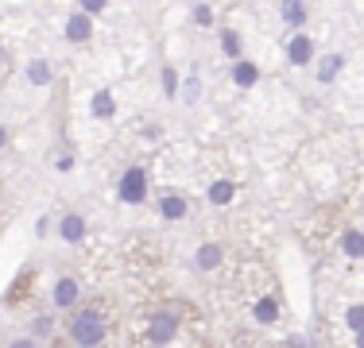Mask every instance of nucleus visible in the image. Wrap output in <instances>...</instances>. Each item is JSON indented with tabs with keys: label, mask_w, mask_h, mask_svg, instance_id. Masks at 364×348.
Here are the masks:
<instances>
[{
	"label": "nucleus",
	"mask_w": 364,
	"mask_h": 348,
	"mask_svg": "<svg viewBox=\"0 0 364 348\" xmlns=\"http://www.w3.org/2000/svg\"><path fill=\"white\" fill-rule=\"evenodd\" d=\"M221 50L232 58V62H240V58H245V55H240V35L232 31V28H225V31H221Z\"/></svg>",
	"instance_id": "nucleus-21"
},
{
	"label": "nucleus",
	"mask_w": 364,
	"mask_h": 348,
	"mask_svg": "<svg viewBox=\"0 0 364 348\" xmlns=\"http://www.w3.org/2000/svg\"><path fill=\"white\" fill-rule=\"evenodd\" d=\"M50 306L63 310V313H74L82 306V283H77L74 275H58L55 283H50Z\"/></svg>",
	"instance_id": "nucleus-4"
},
{
	"label": "nucleus",
	"mask_w": 364,
	"mask_h": 348,
	"mask_svg": "<svg viewBox=\"0 0 364 348\" xmlns=\"http://www.w3.org/2000/svg\"><path fill=\"white\" fill-rule=\"evenodd\" d=\"M159 82H163V97H171V101H178V70L175 66H163V74H159Z\"/></svg>",
	"instance_id": "nucleus-20"
},
{
	"label": "nucleus",
	"mask_w": 364,
	"mask_h": 348,
	"mask_svg": "<svg viewBox=\"0 0 364 348\" xmlns=\"http://www.w3.org/2000/svg\"><path fill=\"white\" fill-rule=\"evenodd\" d=\"M109 337V325H105V313L97 306H77L66 321V341L70 348H101Z\"/></svg>",
	"instance_id": "nucleus-1"
},
{
	"label": "nucleus",
	"mask_w": 364,
	"mask_h": 348,
	"mask_svg": "<svg viewBox=\"0 0 364 348\" xmlns=\"http://www.w3.org/2000/svg\"><path fill=\"white\" fill-rule=\"evenodd\" d=\"M55 232H58L63 244H82L85 236H90V221H85L82 213H63L58 224H55Z\"/></svg>",
	"instance_id": "nucleus-7"
},
{
	"label": "nucleus",
	"mask_w": 364,
	"mask_h": 348,
	"mask_svg": "<svg viewBox=\"0 0 364 348\" xmlns=\"http://www.w3.org/2000/svg\"><path fill=\"white\" fill-rule=\"evenodd\" d=\"M345 325H349L353 333H364V302H353V306L345 310Z\"/></svg>",
	"instance_id": "nucleus-22"
},
{
	"label": "nucleus",
	"mask_w": 364,
	"mask_h": 348,
	"mask_svg": "<svg viewBox=\"0 0 364 348\" xmlns=\"http://www.w3.org/2000/svg\"><path fill=\"white\" fill-rule=\"evenodd\" d=\"M287 348H314V344H310V337H291Z\"/></svg>",
	"instance_id": "nucleus-26"
},
{
	"label": "nucleus",
	"mask_w": 364,
	"mask_h": 348,
	"mask_svg": "<svg viewBox=\"0 0 364 348\" xmlns=\"http://www.w3.org/2000/svg\"><path fill=\"white\" fill-rule=\"evenodd\" d=\"M23 333H28L36 344H47L50 337L58 333V321H55V313H36V317H28V329H23Z\"/></svg>",
	"instance_id": "nucleus-10"
},
{
	"label": "nucleus",
	"mask_w": 364,
	"mask_h": 348,
	"mask_svg": "<svg viewBox=\"0 0 364 348\" xmlns=\"http://www.w3.org/2000/svg\"><path fill=\"white\" fill-rule=\"evenodd\" d=\"M232 82H237L240 89H252V85L259 82V70H256V62H248V58L232 62Z\"/></svg>",
	"instance_id": "nucleus-16"
},
{
	"label": "nucleus",
	"mask_w": 364,
	"mask_h": 348,
	"mask_svg": "<svg viewBox=\"0 0 364 348\" xmlns=\"http://www.w3.org/2000/svg\"><path fill=\"white\" fill-rule=\"evenodd\" d=\"M105 0H82V4H77V12H85V16H90V20H93V16H101V12H105Z\"/></svg>",
	"instance_id": "nucleus-25"
},
{
	"label": "nucleus",
	"mask_w": 364,
	"mask_h": 348,
	"mask_svg": "<svg viewBox=\"0 0 364 348\" xmlns=\"http://www.w3.org/2000/svg\"><path fill=\"white\" fill-rule=\"evenodd\" d=\"M341 66H345V55H337V50H329V55H318L314 58V77L322 85H329L337 74H341Z\"/></svg>",
	"instance_id": "nucleus-12"
},
{
	"label": "nucleus",
	"mask_w": 364,
	"mask_h": 348,
	"mask_svg": "<svg viewBox=\"0 0 364 348\" xmlns=\"http://www.w3.org/2000/svg\"><path fill=\"white\" fill-rule=\"evenodd\" d=\"M63 35H66V43H74V47H82V43H90L93 39V20L85 12H74L66 16V23H63Z\"/></svg>",
	"instance_id": "nucleus-8"
},
{
	"label": "nucleus",
	"mask_w": 364,
	"mask_h": 348,
	"mask_svg": "<svg viewBox=\"0 0 364 348\" xmlns=\"http://www.w3.org/2000/svg\"><path fill=\"white\" fill-rule=\"evenodd\" d=\"M23 77H28V85H36V89H43V85H50V62L47 58H28V66H23Z\"/></svg>",
	"instance_id": "nucleus-13"
},
{
	"label": "nucleus",
	"mask_w": 364,
	"mask_h": 348,
	"mask_svg": "<svg viewBox=\"0 0 364 348\" xmlns=\"http://www.w3.org/2000/svg\"><path fill=\"white\" fill-rule=\"evenodd\" d=\"M279 20L287 23V28H306L310 8H306V4H294V0H287V4H279Z\"/></svg>",
	"instance_id": "nucleus-14"
},
{
	"label": "nucleus",
	"mask_w": 364,
	"mask_h": 348,
	"mask_svg": "<svg viewBox=\"0 0 364 348\" xmlns=\"http://www.w3.org/2000/svg\"><path fill=\"white\" fill-rule=\"evenodd\" d=\"M36 232H39V236H47V232H50V217H39V224H36Z\"/></svg>",
	"instance_id": "nucleus-27"
},
{
	"label": "nucleus",
	"mask_w": 364,
	"mask_h": 348,
	"mask_svg": "<svg viewBox=\"0 0 364 348\" xmlns=\"http://www.w3.org/2000/svg\"><path fill=\"white\" fill-rule=\"evenodd\" d=\"M221 263H225V244H218V240L198 244V251H194V271L198 275H213Z\"/></svg>",
	"instance_id": "nucleus-6"
},
{
	"label": "nucleus",
	"mask_w": 364,
	"mask_h": 348,
	"mask_svg": "<svg viewBox=\"0 0 364 348\" xmlns=\"http://www.w3.org/2000/svg\"><path fill=\"white\" fill-rule=\"evenodd\" d=\"M58 348H70V344H58Z\"/></svg>",
	"instance_id": "nucleus-31"
},
{
	"label": "nucleus",
	"mask_w": 364,
	"mask_h": 348,
	"mask_svg": "<svg viewBox=\"0 0 364 348\" xmlns=\"http://www.w3.org/2000/svg\"><path fill=\"white\" fill-rule=\"evenodd\" d=\"M155 213H159L163 221H186V217H190V202L182 194H163L159 202H155Z\"/></svg>",
	"instance_id": "nucleus-9"
},
{
	"label": "nucleus",
	"mask_w": 364,
	"mask_h": 348,
	"mask_svg": "<svg viewBox=\"0 0 364 348\" xmlns=\"http://www.w3.org/2000/svg\"><path fill=\"white\" fill-rule=\"evenodd\" d=\"M205 197H210V205H229L232 197H237V186H232L229 178H218L210 190H205Z\"/></svg>",
	"instance_id": "nucleus-17"
},
{
	"label": "nucleus",
	"mask_w": 364,
	"mask_h": 348,
	"mask_svg": "<svg viewBox=\"0 0 364 348\" xmlns=\"http://www.w3.org/2000/svg\"><path fill=\"white\" fill-rule=\"evenodd\" d=\"M190 20H194L198 28H210V23H213V8L210 4H194V8H190Z\"/></svg>",
	"instance_id": "nucleus-23"
},
{
	"label": "nucleus",
	"mask_w": 364,
	"mask_h": 348,
	"mask_svg": "<svg viewBox=\"0 0 364 348\" xmlns=\"http://www.w3.org/2000/svg\"><path fill=\"white\" fill-rule=\"evenodd\" d=\"M4 147H8V128L0 124V151H4Z\"/></svg>",
	"instance_id": "nucleus-29"
},
{
	"label": "nucleus",
	"mask_w": 364,
	"mask_h": 348,
	"mask_svg": "<svg viewBox=\"0 0 364 348\" xmlns=\"http://www.w3.org/2000/svg\"><path fill=\"white\" fill-rule=\"evenodd\" d=\"M4 348H43V344H36L28 333H8L4 337Z\"/></svg>",
	"instance_id": "nucleus-24"
},
{
	"label": "nucleus",
	"mask_w": 364,
	"mask_h": 348,
	"mask_svg": "<svg viewBox=\"0 0 364 348\" xmlns=\"http://www.w3.org/2000/svg\"><path fill=\"white\" fill-rule=\"evenodd\" d=\"M178 329H182V317H178L175 306H155L151 317H147L144 337H147V344H151V348H167V344H175Z\"/></svg>",
	"instance_id": "nucleus-2"
},
{
	"label": "nucleus",
	"mask_w": 364,
	"mask_h": 348,
	"mask_svg": "<svg viewBox=\"0 0 364 348\" xmlns=\"http://www.w3.org/2000/svg\"><path fill=\"white\" fill-rule=\"evenodd\" d=\"M178 101L186 104V109H194V104L202 101V77H198V74H186V77H182V85H178Z\"/></svg>",
	"instance_id": "nucleus-15"
},
{
	"label": "nucleus",
	"mask_w": 364,
	"mask_h": 348,
	"mask_svg": "<svg viewBox=\"0 0 364 348\" xmlns=\"http://www.w3.org/2000/svg\"><path fill=\"white\" fill-rule=\"evenodd\" d=\"M337 248H341L345 259H364V229H357V224L341 229V236H337Z\"/></svg>",
	"instance_id": "nucleus-11"
},
{
	"label": "nucleus",
	"mask_w": 364,
	"mask_h": 348,
	"mask_svg": "<svg viewBox=\"0 0 364 348\" xmlns=\"http://www.w3.org/2000/svg\"><path fill=\"white\" fill-rule=\"evenodd\" d=\"M90 112H93L97 120H109V116H112V93H109V89H97V93H93Z\"/></svg>",
	"instance_id": "nucleus-19"
},
{
	"label": "nucleus",
	"mask_w": 364,
	"mask_h": 348,
	"mask_svg": "<svg viewBox=\"0 0 364 348\" xmlns=\"http://www.w3.org/2000/svg\"><path fill=\"white\" fill-rule=\"evenodd\" d=\"M353 344H357V348H364V333H357V341H353Z\"/></svg>",
	"instance_id": "nucleus-30"
},
{
	"label": "nucleus",
	"mask_w": 364,
	"mask_h": 348,
	"mask_svg": "<svg viewBox=\"0 0 364 348\" xmlns=\"http://www.w3.org/2000/svg\"><path fill=\"white\" fill-rule=\"evenodd\" d=\"M147 190H151V182H147V170L144 167H128L117 178V197L124 205H144L147 202Z\"/></svg>",
	"instance_id": "nucleus-3"
},
{
	"label": "nucleus",
	"mask_w": 364,
	"mask_h": 348,
	"mask_svg": "<svg viewBox=\"0 0 364 348\" xmlns=\"http://www.w3.org/2000/svg\"><path fill=\"white\" fill-rule=\"evenodd\" d=\"M314 58H318L314 39H310L306 31H294L291 39H287V62L302 70V66H314Z\"/></svg>",
	"instance_id": "nucleus-5"
},
{
	"label": "nucleus",
	"mask_w": 364,
	"mask_h": 348,
	"mask_svg": "<svg viewBox=\"0 0 364 348\" xmlns=\"http://www.w3.org/2000/svg\"><path fill=\"white\" fill-rule=\"evenodd\" d=\"M252 317H256V325H275V317H279V302L267 294V298H259L256 302V310H252Z\"/></svg>",
	"instance_id": "nucleus-18"
},
{
	"label": "nucleus",
	"mask_w": 364,
	"mask_h": 348,
	"mask_svg": "<svg viewBox=\"0 0 364 348\" xmlns=\"http://www.w3.org/2000/svg\"><path fill=\"white\" fill-rule=\"evenodd\" d=\"M55 167H58V170H70L74 159H70V155H63V159H55Z\"/></svg>",
	"instance_id": "nucleus-28"
}]
</instances>
